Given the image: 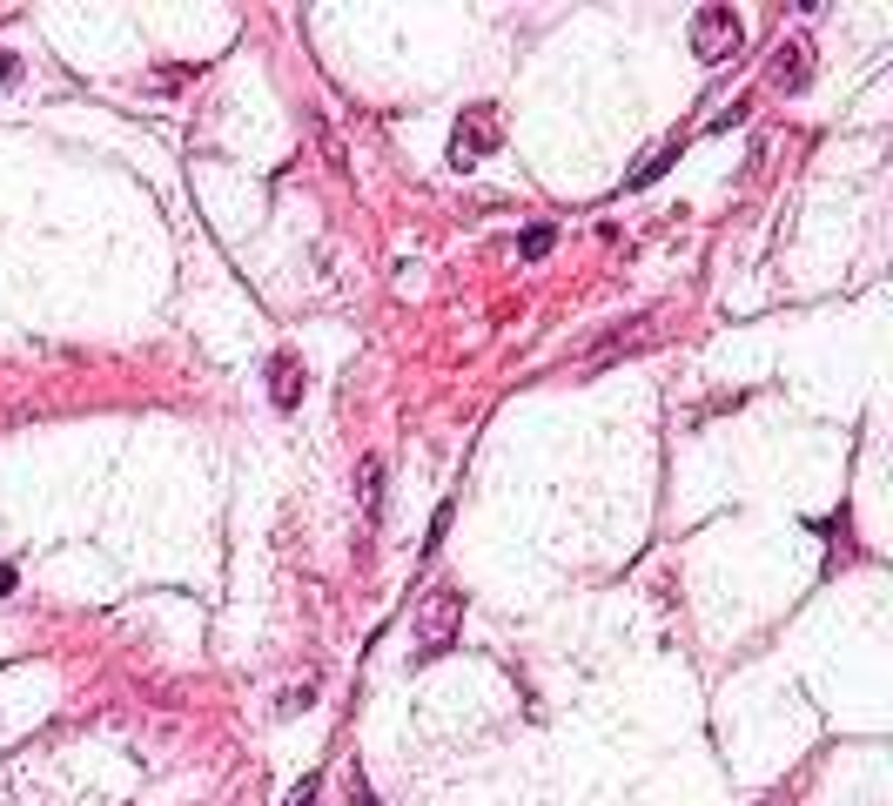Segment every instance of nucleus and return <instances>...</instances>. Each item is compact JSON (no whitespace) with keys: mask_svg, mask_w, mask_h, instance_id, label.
I'll return each instance as SVG.
<instances>
[{"mask_svg":"<svg viewBox=\"0 0 893 806\" xmlns=\"http://www.w3.org/2000/svg\"><path fill=\"white\" fill-rule=\"evenodd\" d=\"M772 82H780L786 95H799L813 82V48H806V34H793V41L772 48Z\"/></svg>","mask_w":893,"mask_h":806,"instance_id":"4","label":"nucleus"},{"mask_svg":"<svg viewBox=\"0 0 893 806\" xmlns=\"http://www.w3.org/2000/svg\"><path fill=\"white\" fill-rule=\"evenodd\" d=\"M14 82H21V61H14L8 48H0V88H14Z\"/></svg>","mask_w":893,"mask_h":806,"instance_id":"10","label":"nucleus"},{"mask_svg":"<svg viewBox=\"0 0 893 806\" xmlns=\"http://www.w3.org/2000/svg\"><path fill=\"white\" fill-rule=\"evenodd\" d=\"M746 41V21L732 14V8H698L692 14V54L698 61H732Z\"/></svg>","mask_w":893,"mask_h":806,"instance_id":"1","label":"nucleus"},{"mask_svg":"<svg viewBox=\"0 0 893 806\" xmlns=\"http://www.w3.org/2000/svg\"><path fill=\"white\" fill-rule=\"evenodd\" d=\"M357 484H363V524L376 531V518H383V457H363V464H357Z\"/></svg>","mask_w":893,"mask_h":806,"instance_id":"7","label":"nucleus"},{"mask_svg":"<svg viewBox=\"0 0 893 806\" xmlns=\"http://www.w3.org/2000/svg\"><path fill=\"white\" fill-rule=\"evenodd\" d=\"M497 141H504V135H497V108L477 101V108H463V114H457V128H450V162H457V169H471V162L491 156Z\"/></svg>","mask_w":893,"mask_h":806,"instance_id":"2","label":"nucleus"},{"mask_svg":"<svg viewBox=\"0 0 893 806\" xmlns=\"http://www.w3.org/2000/svg\"><path fill=\"white\" fill-rule=\"evenodd\" d=\"M457 619H463V592H437L431 605H423V619H417V652L423 659H437V652L457 638Z\"/></svg>","mask_w":893,"mask_h":806,"instance_id":"3","label":"nucleus"},{"mask_svg":"<svg viewBox=\"0 0 893 806\" xmlns=\"http://www.w3.org/2000/svg\"><path fill=\"white\" fill-rule=\"evenodd\" d=\"M269 397H276V410H296V404H302V363H296V357L269 363Z\"/></svg>","mask_w":893,"mask_h":806,"instance_id":"6","label":"nucleus"},{"mask_svg":"<svg viewBox=\"0 0 893 806\" xmlns=\"http://www.w3.org/2000/svg\"><path fill=\"white\" fill-rule=\"evenodd\" d=\"M672 162H679V141H666L658 156H645V162H638V175H632V188H638V182H652L658 169H672Z\"/></svg>","mask_w":893,"mask_h":806,"instance_id":"8","label":"nucleus"},{"mask_svg":"<svg viewBox=\"0 0 893 806\" xmlns=\"http://www.w3.org/2000/svg\"><path fill=\"white\" fill-rule=\"evenodd\" d=\"M551 243H558V228H551V222L524 228V256H531V262H537V256H551Z\"/></svg>","mask_w":893,"mask_h":806,"instance_id":"9","label":"nucleus"},{"mask_svg":"<svg viewBox=\"0 0 893 806\" xmlns=\"http://www.w3.org/2000/svg\"><path fill=\"white\" fill-rule=\"evenodd\" d=\"M645 336H652V317H632V323H618V330H605V336L592 343V357H585V363L598 370V363H611V357H632V350H638Z\"/></svg>","mask_w":893,"mask_h":806,"instance_id":"5","label":"nucleus"}]
</instances>
